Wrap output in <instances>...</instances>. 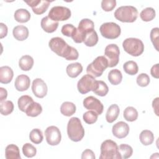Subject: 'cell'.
<instances>
[{
  "label": "cell",
  "instance_id": "obj_1",
  "mask_svg": "<svg viewBox=\"0 0 159 159\" xmlns=\"http://www.w3.org/2000/svg\"><path fill=\"white\" fill-rule=\"evenodd\" d=\"M50 48L57 55L65 58L66 60H76L79 57L77 50L67 44L61 37H56L52 38L49 42Z\"/></svg>",
  "mask_w": 159,
  "mask_h": 159
},
{
  "label": "cell",
  "instance_id": "obj_2",
  "mask_svg": "<svg viewBox=\"0 0 159 159\" xmlns=\"http://www.w3.org/2000/svg\"><path fill=\"white\" fill-rule=\"evenodd\" d=\"M67 134L70 139L73 142H79L84 136V129L81 120L78 117H71L67 125Z\"/></svg>",
  "mask_w": 159,
  "mask_h": 159
},
{
  "label": "cell",
  "instance_id": "obj_3",
  "mask_svg": "<svg viewBox=\"0 0 159 159\" xmlns=\"http://www.w3.org/2000/svg\"><path fill=\"white\" fill-rule=\"evenodd\" d=\"M137 16L138 11L132 6H120L114 12L115 18L122 22H134Z\"/></svg>",
  "mask_w": 159,
  "mask_h": 159
},
{
  "label": "cell",
  "instance_id": "obj_4",
  "mask_svg": "<svg viewBox=\"0 0 159 159\" xmlns=\"http://www.w3.org/2000/svg\"><path fill=\"white\" fill-rule=\"evenodd\" d=\"M93 21L89 19H83L78 24V28L71 38L75 43H82L84 42L87 33L94 30Z\"/></svg>",
  "mask_w": 159,
  "mask_h": 159
},
{
  "label": "cell",
  "instance_id": "obj_5",
  "mask_svg": "<svg viewBox=\"0 0 159 159\" xmlns=\"http://www.w3.org/2000/svg\"><path fill=\"white\" fill-rule=\"evenodd\" d=\"M100 159H121L117 143L111 140L104 141L101 145Z\"/></svg>",
  "mask_w": 159,
  "mask_h": 159
},
{
  "label": "cell",
  "instance_id": "obj_6",
  "mask_svg": "<svg viewBox=\"0 0 159 159\" xmlns=\"http://www.w3.org/2000/svg\"><path fill=\"white\" fill-rule=\"evenodd\" d=\"M107 67L108 61L106 58L104 56H99L88 65L86 68V72L94 78H97L101 76Z\"/></svg>",
  "mask_w": 159,
  "mask_h": 159
},
{
  "label": "cell",
  "instance_id": "obj_7",
  "mask_svg": "<svg viewBox=\"0 0 159 159\" xmlns=\"http://www.w3.org/2000/svg\"><path fill=\"white\" fill-rule=\"evenodd\" d=\"M124 50L129 55L134 57L140 55L144 50V45L142 41L137 38H127L122 43Z\"/></svg>",
  "mask_w": 159,
  "mask_h": 159
},
{
  "label": "cell",
  "instance_id": "obj_8",
  "mask_svg": "<svg viewBox=\"0 0 159 159\" xmlns=\"http://www.w3.org/2000/svg\"><path fill=\"white\" fill-rule=\"evenodd\" d=\"M99 30L102 37L108 39H115L119 37L121 33L120 26L114 22H106L102 24Z\"/></svg>",
  "mask_w": 159,
  "mask_h": 159
},
{
  "label": "cell",
  "instance_id": "obj_9",
  "mask_svg": "<svg viewBox=\"0 0 159 159\" xmlns=\"http://www.w3.org/2000/svg\"><path fill=\"white\" fill-rule=\"evenodd\" d=\"M71 11L63 6H54L48 12V17L53 21H65L71 17Z\"/></svg>",
  "mask_w": 159,
  "mask_h": 159
},
{
  "label": "cell",
  "instance_id": "obj_10",
  "mask_svg": "<svg viewBox=\"0 0 159 159\" xmlns=\"http://www.w3.org/2000/svg\"><path fill=\"white\" fill-rule=\"evenodd\" d=\"M96 82L95 78L89 75H84L78 82L77 88L78 91L83 94H86L88 92L93 91L96 86Z\"/></svg>",
  "mask_w": 159,
  "mask_h": 159
},
{
  "label": "cell",
  "instance_id": "obj_11",
  "mask_svg": "<svg viewBox=\"0 0 159 159\" xmlns=\"http://www.w3.org/2000/svg\"><path fill=\"white\" fill-rule=\"evenodd\" d=\"M120 50L119 47L114 43L107 45L104 50V57L108 61V67L116 66L119 61Z\"/></svg>",
  "mask_w": 159,
  "mask_h": 159
},
{
  "label": "cell",
  "instance_id": "obj_12",
  "mask_svg": "<svg viewBox=\"0 0 159 159\" xmlns=\"http://www.w3.org/2000/svg\"><path fill=\"white\" fill-rule=\"evenodd\" d=\"M46 140L50 145H57L61 139V135L60 129L54 125L48 127L45 131Z\"/></svg>",
  "mask_w": 159,
  "mask_h": 159
},
{
  "label": "cell",
  "instance_id": "obj_13",
  "mask_svg": "<svg viewBox=\"0 0 159 159\" xmlns=\"http://www.w3.org/2000/svg\"><path fill=\"white\" fill-rule=\"evenodd\" d=\"M83 106L89 111L95 112L98 115H101L104 109L102 102L94 96H88L83 100Z\"/></svg>",
  "mask_w": 159,
  "mask_h": 159
},
{
  "label": "cell",
  "instance_id": "obj_14",
  "mask_svg": "<svg viewBox=\"0 0 159 159\" xmlns=\"http://www.w3.org/2000/svg\"><path fill=\"white\" fill-rule=\"evenodd\" d=\"M32 90L36 97L43 98L47 94L48 88L43 80L40 78H36L32 82Z\"/></svg>",
  "mask_w": 159,
  "mask_h": 159
},
{
  "label": "cell",
  "instance_id": "obj_15",
  "mask_svg": "<svg viewBox=\"0 0 159 159\" xmlns=\"http://www.w3.org/2000/svg\"><path fill=\"white\" fill-rule=\"evenodd\" d=\"M29 6L32 7V11L37 15L43 14L48 9L50 1L43 0H33V1H24Z\"/></svg>",
  "mask_w": 159,
  "mask_h": 159
},
{
  "label": "cell",
  "instance_id": "obj_16",
  "mask_svg": "<svg viewBox=\"0 0 159 159\" xmlns=\"http://www.w3.org/2000/svg\"><path fill=\"white\" fill-rule=\"evenodd\" d=\"M129 126L127 123L123 121H120L112 126V132L116 137L118 139H123L127 136L129 132Z\"/></svg>",
  "mask_w": 159,
  "mask_h": 159
},
{
  "label": "cell",
  "instance_id": "obj_17",
  "mask_svg": "<svg viewBox=\"0 0 159 159\" xmlns=\"http://www.w3.org/2000/svg\"><path fill=\"white\" fill-rule=\"evenodd\" d=\"M30 84L29 77L25 75H20L17 76L14 86L16 89L19 91H24L29 89Z\"/></svg>",
  "mask_w": 159,
  "mask_h": 159
},
{
  "label": "cell",
  "instance_id": "obj_18",
  "mask_svg": "<svg viewBox=\"0 0 159 159\" xmlns=\"http://www.w3.org/2000/svg\"><path fill=\"white\" fill-rule=\"evenodd\" d=\"M40 25L45 32L52 33L58 28V22L52 20L48 16H45L42 19Z\"/></svg>",
  "mask_w": 159,
  "mask_h": 159
},
{
  "label": "cell",
  "instance_id": "obj_19",
  "mask_svg": "<svg viewBox=\"0 0 159 159\" xmlns=\"http://www.w3.org/2000/svg\"><path fill=\"white\" fill-rule=\"evenodd\" d=\"M14 76V72L12 68L8 66L0 67V82L3 84L9 83Z\"/></svg>",
  "mask_w": 159,
  "mask_h": 159
},
{
  "label": "cell",
  "instance_id": "obj_20",
  "mask_svg": "<svg viewBox=\"0 0 159 159\" xmlns=\"http://www.w3.org/2000/svg\"><path fill=\"white\" fill-rule=\"evenodd\" d=\"M12 34L16 40L23 41L27 39L29 37V30L27 27L24 25H17L13 29Z\"/></svg>",
  "mask_w": 159,
  "mask_h": 159
},
{
  "label": "cell",
  "instance_id": "obj_21",
  "mask_svg": "<svg viewBox=\"0 0 159 159\" xmlns=\"http://www.w3.org/2000/svg\"><path fill=\"white\" fill-rule=\"evenodd\" d=\"M66 73L70 78H76L83 71V66L78 62L69 64L66 68Z\"/></svg>",
  "mask_w": 159,
  "mask_h": 159
},
{
  "label": "cell",
  "instance_id": "obj_22",
  "mask_svg": "<svg viewBox=\"0 0 159 159\" xmlns=\"http://www.w3.org/2000/svg\"><path fill=\"white\" fill-rule=\"evenodd\" d=\"M119 112L120 109L117 104H114L111 105L107 109L106 114V119L107 122L109 123H112L118 117Z\"/></svg>",
  "mask_w": 159,
  "mask_h": 159
},
{
  "label": "cell",
  "instance_id": "obj_23",
  "mask_svg": "<svg viewBox=\"0 0 159 159\" xmlns=\"http://www.w3.org/2000/svg\"><path fill=\"white\" fill-rule=\"evenodd\" d=\"M6 159H20V152L19 147L14 144L8 145L5 150Z\"/></svg>",
  "mask_w": 159,
  "mask_h": 159
},
{
  "label": "cell",
  "instance_id": "obj_24",
  "mask_svg": "<svg viewBox=\"0 0 159 159\" xmlns=\"http://www.w3.org/2000/svg\"><path fill=\"white\" fill-rule=\"evenodd\" d=\"M34 59L30 55L22 56L19 61V66L23 71H29L31 70L34 65Z\"/></svg>",
  "mask_w": 159,
  "mask_h": 159
},
{
  "label": "cell",
  "instance_id": "obj_25",
  "mask_svg": "<svg viewBox=\"0 0 159 159\" xmlns=\"http://www.w3.org/2000/svg\"><path fill=\"white\" fill-rule=\"evenodd\" d=\"M15 20L20 23L28 22L30 19V14L25 9H18L14 13Z\"/></svg>",
  "mask_w": 159,
  "mask_h": 159
},
{
  "label": "cell",
  "instance_id": "obj_26",
  "mask_svg": "<svg viewBox=\"0 0 159 159\" xmlns=\"http://www.w3.org/2000/svg\"><path fill=\"white\" fill-rule=\"evenodd\" d=\"M42 112V106L36 102H32L27 108L25 114L27 116L30 117H37Z\"/></svg>",
  "mask_w": 159,
  "mask_h": 159
},
{
  "label": "cell",
  "instance_id": "obj_27",
  "mask_svg": "<svg viewBox=\"0 0 159 159\" xmlns=\"http://www.w3.org/2000/svg\"><path fill=\"white\" fill-rule=\"evenodd\" d=\"M76 106L74 103L71 102H64L61 105L60 112L61 113L67 117H70L74 114L76 112Z\"/></svg>",
  "mask_w": 159,
  "mask_h": 159
},
{
  "label": "cell",
  "instance_id": "obj_28",
  "mask_svg": "<svg viewBox=\"0 0 159 159\" xmlns=\"http://www.w3.org/2000/svg\"><path fill=\"white\" fill-rule=\"evenodd\" d=\"M122 75L118 69L112 70L109 72L108 80L113 85H117L122 81Z\"/></svg>",
  "mask_w": 159,
  "mask_h": 159
},
{
  "label": "cell",
  "instance_id": "obj_29",
  "mask_svg": "<svg viewBox=\"0 0 159 159\" xmlns=\"http://www.w3.org/2000/svg\"><path fill=\"white\" fill-rule=\"evenodd\" d=\"M140 141L143 145H151L154 141V135L149 130H142L140 134Z\"/></svg>",
  "mask_w": 159,
  "mask_h": 159
},
{
  "label": "cell",
  "instance_id": "obj_30",
  "mask_svg": "<svg viewBox=\"0 0 159 159\" xmlns=\"http://www.w3.org/2000/svg\"><path fill=\"white\" fill-rule=\"evenodd\" d=\"M32 102H34V100L32 97L28 95H23L20 96L18 99V101H17L18 107L21 111L25 112L28 106Z\"/></svg>",
  "mask_w": 159,
  "mask_h": 159
},
{
  "label": "cell",
  "instance_id": "obj_31",
  "mask_svg": "<svg viewBox=\"0 0 159 159\" xmlns=\"http://www.w3.org/2000/svg\"><path fill=\"white\" fill-rule=\"evenodd\" d=\"M98 42V35L97 32L93 30L86 34L84 43L88 47H93L97 44Z\"/></svg>",
  "mask_w": 159,
  "mask_h": 159
},
{
  "label": "cell",
  "instance_id": "obj_32",
  "mask_svg": "<svg viewBox=\"0 0 159 159\" xmlns=\"http://www.w3.org/2000/svg\"><path fill=\"white\" fill-rule=\"evenodd\" d=\"M124 117L129 122H133L138 117V112L135 108L132 106L126 107L124 111Z\"/></svg>",
  "mask_w": 159,
  "mask_h": 159
},
{
  "label": "cell",
  "instance_id": "obj_33",
  "mask_svg": "<svg viewBox=\"0 0 159 159\" xmlns=\"http://www.w3.org/2000/svg\"><path fill=\"white\" fill-rule=\"evenodd\" d=\"M123 68L124 71L129 75H135L139 71V67L137 63L132 60L126 61L123 65Z\"/></svg>",
  "mask_w": 159,
  "mask_h": 159
},
{
  "label": "cell",
  "instance_id": "obj_34",
  "mask_svg": "<svg viewBox=\"0 0 159 159\" xmlns=\"http://www.w3.org/2000/svg\"><path fill=\"white\" fill-rule=\"evenodd\" d=\"M118 152L121 159H126L130 157L133 153L132 148L127 144H120L118 147Z\"/></svg>",
  "mask_w": 159,
  "mask_h": 159
},
{
  "label": "cell",
  "instance_id": "obj_35",
  "mask_svg": "<svg viewBox=\"0 0 159 159\" xmlns=\"http://www.w3.org/2000/svg\"><path fill=\"white\" fill-rule=\"evenodd\" d=\"M14 104L11 101H3L0 102V111L3 116H7L12 112Z\"/></svg>",
  "mask_w": 159,
  "mask_h": 159
},
{
  "label": "cell",
  "instance_id": "obj_36",
  "mask_svg": "<svg viewBox=\"0 0 159 159\" xmlns=\"http://www.w3.org/2000/svg\"><path fill=\"white\" fill-rule=\"evenodd\" d=\"M140 17L143 21H151L155 17V11L152 7H147L141 11L140 13Z\"/></svg>",
  "mask_w": 159,
  "mask_h": 159
},
{
  "label": "cell",
  "instance_id": "obj_37",
  "mask_svg": "<svg viewBox=\"0 0 159 159\" xmlns=\"http://www.w3.org/2000/svg\"><path fill=\"white\" fill-rule=\"evenodd\" d=\"M109 91V88L103 81H97L96 86L93 93L99 96H105Z\"/></svg>",
  "mask_w": 159,
  "mask_h": 159
},
{
  "label": "cell",
  "instance_id": "obj_38",
  "mask_svg": "<svg viewBox=\"0 0 159 159\" xmlns=\"http://www.w3.org/2000/svg\"><path fill=\"white\" fill-rule=\"evenodd\" d=\"M29 138L34 143L39 144L43 139L42 132L39 129H34L30 132Z\"/></svg>",
  "mask_w": 159,
  "mask_h": 159
},
{
  "label": "cell",
  "instance_id": "obj_39",
  "mask_svg": "<svg viewBox=\"0 0 159 159\" xmlns=\"http://www.w3.org/2000/svg\"><path fill=\"white\" fill-rule=\"evenodd\" d=\"M22 152L25 157L28 158H32L36 155L37 149L32 144L26 143L22 147Z\"/></svg>",
  "mask_w": 159,
  "mask_h": 159
},
{
  "label": "cell",
  "instance_id": "obj_40",
  "mask_svg": "<svg viewBox=\"0 0 159 159\" xmlns=\"http://www.w3.org/2000/svg\"><path fill=\"white\" fill-rule=\"evenodd\" d=\"M98 115L93 111H89L83 114V118L84 121L88 124H93L98 120Z\"/></svg>",
  "mask_w": 159,
  "mask_h": 159
},
{
  "label": "cell",
  "instance_id": "obj_41",
  "mask_svg": "<svg viewBox=\"0 0 159 159\" xmlns=\"http://www.w3.org/2000/svg\"><path fill=\"white\" fill-rule=\"evenodd\" d=\"M159 29L158 27L153 28L150 32V39L151 41L155 48V49L158 51V38H159Z\"/></svg>",
  "mask_w": 159,
  "mask_h": 159
},
{
  "label": "cell",
  "instance_id": "obj_42",
  "mask_svg": "<svg viewBox=\"0 0 159 159\" xmlns=\"http://www.w3.org/2000/svg\"><path fill=\"white\" fill-rule=\"evenodd\" d=\"M76 30V28L74 25L70 24H66L62 26L61 31L64 35L66 37H71Z\"/></svg>",
  "mask_w": 159,
  "mask_h": 159
},
{
  "label": "cell",
  "instance_id": "obj_43",
  "mask_svg": "<svg viewBox=\"0 0 159 159\" xmlns=\"http://www.w3.org/2000/svg\"><path fill=\"white\" fill-rule=\"evenodd\" d=\"M137 83L141 87H145L150 83V78L146 73H141L137 77Z\"/></svg>",
  "mask_w": 159,
  "mask_h": 159
},
{
  "label": "cell",
  "instance_id": "obj_44",
  "mask_svg": "<svg viewBox=\"0 0 159 159\" xmlns=\"http://www.w3.org/2000/svg\"><path fill=\"white\" fill-rule=\"evenodd\" d=\"M116 6L115 0H103L101 2L102 9L106 12L111 11Z\"/></svg>",
  "mask_w": 159,
  "mask_h": 159
},
{
  "label": "cell",
  "instance_id": "obj_45",
  "mask_svg": "<svg viewBox=\"0 0 159 159\" xmlns=\"http://www.w3.org/2000/svg\"><path fill=\"white\" fill-rule=\"evenodd\" d=\"M81 158H90V159H95V155L94 152L90 149H86L84 150L81 155Z\"/></svg>",
  "mask_w": 159,
  "mask_h": 159
},
{
  "label": "cell",
  "instance_id": "obj_46",
  "mask_svg": "<svg viewBox=\"0 0 159 159\" xmlns=\"http://www.w3.org/2000/svg\"><path fill=\"white\" fill-rule=\"evenodd\" d=\"M0 38L5 37L7 34V27L4 23H0Z\"/></svg>",
  "mask_w": 159,
  "mask_h": 159
},
{
  "label": "cell",
  "instance_id": "obj_47",
  "mask_svg": "<svg viewBox=\"0 0 159 159\" xmlns=\"http://www.w3.org/2000/svg\"><path fill=\"white\" fill-rule=\"evenodd\" d=\"M151 75L153 77L155 78H159V73H158V63H157L154 65L150 70Z\"/></svg>",
  "mask_w": 159,
  "mask_h": 159
},
{
  "label": "cell",
  "instance_id": "obj_48",
  "mask_svg": "<svg viewBox=\"0 0 159 159\" xmlns=\"http://www.w3.org/2000/svg\"><path fill=\"white\" fill-rule=\"evenodd\" d=\"M7 96V92L4 88H0V101H4Z\"/></svg>",
  "mask_w": 159,
  "mask_h": 159
},
{
  "label": "cell",
  "instance_id": "obj_49",
  "mask_svg": "<svg viewBox=\"0 0 159 159\" xmlns=\"http://www.w3.org/2000/svg\"><path fill=\"white\" fill-rule=\"evenodd\" d=\"M158 99H159L158 98H156L152 102V107L157 116H158V113L157 111L158 109Z\"/></svg>",
  "mask_w": 159,
  "mask_h": 159
}]
</instances>
